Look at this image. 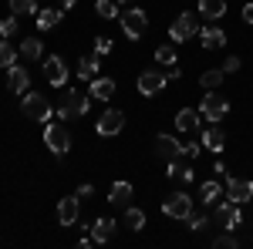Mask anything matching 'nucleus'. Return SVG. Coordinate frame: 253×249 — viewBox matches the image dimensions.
Returning a JSON list of instances; mask_svg holds the SVG:
<instances>
[{"mask_svg":"<svg viewBox=\"0 0 253 249\" xmlns=\"http://www.w3.org/2000/svg\"><path fill=\"white\" fill-rule=\"evenodd\" d=\"M44 145L58 155V158H64V155L71 152V135L64 132V125H47L44 128Z\"/></svg>","mask_w":253,"mask_h":249,"instance_id":"nucleus-5","label":"nucleus"},{"mask_svg":"<svg viewBox=\"0 0 253 249\" xmlns=\"http://www.w3.org/2000/svg\"><path fill=\"white\" fill-rule=\"evenodd\" d=\"M226 199H233L236 206L253 199V182L250 178H226Z\"/></svg>","mask_w":253,"mask_h":249,"instance_id":"nucleus-9","label":"nucleus"},{"mask_svg":"<svg viewBox=\"0 0 253 249\" xmlns=\"http://www.w3.org/2000/svg\"><path fill=\"white\" fill-rule=\"evenodd\" d=\"M112 95H115V81H112V77H95V81H91V98L108 101Z\"/></svg>","mask_w":253,"mask_h":249,"instance_id":"nucleus-23","label":"nucleus"},{"mask_svg":"<svg viewBox=\"0 0 253 249\" xmlns=\"http://www.w3.org/2000/svg\"><path fill=\"white\" fill-rule=\"evenodd\" d=\"M91 192H95V189H91V182H81V185H78V199H88Z\"/></svg>","mask_w":253,"mask_h":249,"instance_id":"nucleus-40","label":"nucleus"},{"mask_svg":"<svg viewBox=\"0 0 253 249\" xmlns=\"http://www.w3.org/2000/svg\"><path fill=\"white\" fill-rule=\"evenodd\" d=\"M118 3H132V0H118Z\"/></svg>","mask_w":253,"mask_h":249,"instance_id":"nucleus-45","label":"nucleus"},{"mask_svg":"<svg viewBox=\"0 0 253 249\" xmlns=\"http://www.w3.org/2000/svg\"><path fill=\"white\" fill-rule=\"evenodd\" d=\"M125 226H128L132 232L145 229V212H142V209H135V206H128V209H125Z\"/></svg>","mask_w":253,"mask_h":249,"instance_id":"nucleus-28","label":"nucleus"},{"mask_svg":"<svg viewBox=\"0 0 253 249\" xmlns=\"http://www.w3.org/2000/svg\"><path fill=\"white\" fill-rule=\"evenodd\" d=\"M175 128H179V132H196V128H199V111L182 108V111L175 115Z\"/></svg>","mask_w":253,"mask_h":249,"instance_id":"nucleus-24","label":"nucleus"},{"mask_svg":"<svg viewBox=\"0 0 253 249\" xmlns=\"http://www.w3.org/2000/svg\"><path fill=\"white\" fill-rule=\"evenodd\" d=\"M156 61H159V64H166V68L179 64V58H175V51H172V44H162V47H156Z\"/></svg>","mask_w":253,"mask_h":249,"instance_id":"nucleus-30","label":"nucleus"},{"mask_svg":"<svg viewBox=\"0 0 253 249\" xmlns=\"http://www.w3.org/2000/svg\"><path fill=\"white\" fill-rule=\"evenodd\" d=\"M193 155H199L196 142H179V158H193Z\"/></svg>","mask_w":253,"mask_h":249,"instance_id":"nucleus-36","label":"nucleus"},{"mask_svg":"<svg viewBox=\"0 0 253 249\" xmlns=\"http://www.w3.org/2000/svg\"><path fill=\"white\" fill-rule=\"evenodd\" d=\"M199 34V20H196V14H189V10H182L179 17L169 24V37H172V44H182V40H189Z\"/></svg>","mask_w":253,"mask_h":249,"instance_id":"nucleus-2","label":"nucleus"},{"mask_svg":"<svg viewBox=\"0 0 253 249\" xmlns=\"http://www.w3.org/2000/svg\"><path fill=\"white\" fill-rule=\"evenodd\" d=\"M186 222H189V229H196V232H203L206 226H210V219H206V215H189Z\"/></svg>","mask_w":253,"mask_h":249,"instance_id":"nucleus-37","label":"nucleus"},{"mask_svg":"<svg viewBox=\"0 0 253 249\" xmlns=\"http://www.w3.org/2000/svg\"><path fill=\"white\" fill-rule=\"evenodd\" d=\"M108 51H112V37H108V34H98V37H95V54H98V58H105Z\"/></svg>","mask_w":253,"mask_h":249,"instance_id":"nucleus-34","label":"nucleus"},{"mask_svg":"<svg viewBox=\"0 0 253 249\" xmlns=\"http://www.w3.org/2000/svg\"><path fill=\"white\" fill-rule=\"evenodd\" d=\"M58 222L64 226V229L78 222V195H64V199L58 202Z\"/></svg>","mask_w":253,"mask_h":249,"instance_id":"nucleus-12","label":"nucleus"},{"mask_svg":"<svg viewBox=\"0 0 253 249\" xmlns=\"http://www.w3.org/2000/svg\"><path fill=\"white\" fill-rule=\"evenodd\" d=\"M17 64V51L10 47V40H0V68H14Z\"/></svg>","mask_w":253,"mask_h":249,"instance_id":"nucleus-29","label":"nucleus"},{"mask_svg":"<svg viewBox=\"0 0 253 249\" xmlns=\"http://www.w3.org/2000/svg\"><path fill=\"white\" fill-rule=\"evenodd\" d=\"M145 27H149V17H145L142 7H132V10L122 14V31H125V37H128V40L145 37Z\"/></svg>","mask_w":253,"mask_h":249,"instance_id":"nucleus-3","label":"nucleus"},{"mask_svg":"<svg viewBox=\"0 0 253 249\" xmlns=\"http://www.w3.org/2000/svg\"><path fill=\"white\" fill-rule=\"evenodd\" d=\"M132 182H115V185H112V192H108V202H112V206H128V202H132Z\"/></svg>","mask_w":253,"mask_h":249,"instance_id":"nucleus-20","label":"nucleus"},{"mask_svg":"<svg viewBox=\"0 0 253 249\" xmlns=\"http://www.w3.org/2000/svg\"><path fill=\"white\" fill-rule=\"evenodd\" d=\"M162 212L169 219H189L193 215V199L186 192H172L169 199H162Z\"/></svg>","mask_w":253,"mask_h":249,"instance_id":"nucleus-6","label":"nucleus"},{"mask_svg":"<svg viewBox=\"0 0 253 249\" xmlns=\"http://www.w3.org/2000/svg\"><path fill=\"white\" fill-rule=\"evenodd\" d=\"M199 111H203V118H210V121H223V118L230 115V101L219 95V91H206V98H203V105H199Z\"/></svg>","mask_w":253,"mask_h":249,"instance_id":"nucleus-4","label":"nucleus"},{"mask_svg":"<svg viewBox=\"0 0 253 249\" xmlns=\"http://www.w3.org/2000/svg\"><path fill=\"white\" fill-rule=\"evenodd\" d=\"M166 81H169V77L162 74V71H142V74H138V91L145 98H152L166 88Z\"/></svg>","mask_w":253,"mask_h":249,"instance_id":"nucleus-11","label":"nucleus"},{"mask_svg":"<svg viewBox=\"0 0 253 249\" xmlns=\"http://www.w3.org/2000/svg\"><path fill=\"white\" fill-rule=\"evenodd\" d=\"M166 77H169V81H179V77H182V71H179V68H169V71H166Z\"/></svg>","mask_w":253,"mask_h":249,"instance_id":"nucleus-41","label":"nucleus"},{"mask_svg":"<svg viewBox=\"0 0 253 249\" xmlns=\"http://www.w3.org/2000/svg\"><path fill=\"white\" fill-rule=\"evenodd\" d=\"M95 10H98V17L112 20V17H118V0H98Z\"/></svg>","mask_w":253,"mask_h":249,"instance_id":"nucleus-31","label":"nucleus"},{"mask_svg":"<svg viewBox=\"0 0 253 249\" xmlns=\"http://www.w3.org/2000/svg\"><path fill=\"white\" fill-rule=\"evenodd\" d=\"M166 175H169V178H175V182H182V185H189V182L196 178V175H193V169H189L186 162H179V158H172V162H169Z\"/></svg>","mask_w":253,"mask_h":249,"instance_id":"nucleus-21","label":"nucleus"},{"mask_svg":"<svg viewBox=\"0 0 253 249\" xmlns=\"http://www.w3.org/2000/svg\"><path fill=\"white\" fill-rule=\"evenodd\" d=\"M20 111L27 118H34V121H47V118L54 115V108H51V101L41 95H24V101H20Z\"/></svg>","mask_w":253,"mask_h":249,"instance_id":"nucleus-7","label":"nucleus"},{"mask_svg":"<svg viewBox=\"0 0 253 249\" xmlns=\"http://www.w3.org/2000/svg\"><path fill=\"white\" fill-rule=\"evenodd\" d=\"M199 195H203V202H216V199L223 195V185H219V182H203Z\"/></svg>","mask_w":253,"mask_h":249,"instance_id":"nucleus-33","label":"nucleus"},{"mask_svg":"<svg viewBox=\"0 0 253 249\" xmlns=\"http://www.w3.org/2000/svg\"><path fill=\"white\" fill-rule=\"evenodd\" d=\"M240 64H243V61L236 58V54H230V58L223 61V74H233V71H240Z\"/></svg>","mask_w":253,"mask_h":249,"instance_id":"nucleus-38","label":"nucleus"},{"mask_svg":"<svg viewBox=\"0 0 253 249\" xmlns=\"http://www.w3.org/2000/svg\"><path fill=\"white\" fill-rule=\"evenodd\" d=\"M7 88H10V95H27V88H31V74H27V68L14 64L10 74H7Z\"/></svg>","mask_w":253,"mask_h":249,"instance_id":"nucleus-13","label":"nucleus"},{"mask_svg":"<svg viewBox=\"0 0 253 249\" xmlns=\"http://www.w3.org/2000/svg\"><path fill=\"white\" fill-rule=\"evenodd\" d=\"M223 68H213V71H203V74H199V84H203V88H206V91H216V88H219V84H223Z\"/></svg>","mask_w":253,"mask_h":249,"instance_id":"nucleus-27","label":"nucleus"},{"mask_svg":"<svg viewBox=\"0 0 253 249\" xmlns=\"http://www.w3.org/2000/svg\"><path fill=\"white\" fill-rule=\"evenodd\" d=\"M223 14H226V0H199V17L219 20Z\"/></svg>","mask_w":253,"mask_h":249,"instance_id":"nucleus-22","label":"nucleus"},{"mask_svg":"<svg viewBox=\"0 0 253 249\" xmlns=\"http://www.w3.org/2000/svg\"><path fill=\"white\" fill-rule=\"evenodd\" d=\"M156 155L166 158V162L179 158V142H175L172 135H156Z\"/></svg>","mask_w":253,"mask_h":249,"instance_id":"nucleus-15","label":"nucleus"},{"mask_svg":"<svg viewBox=\"0 0 253 249\" xmlns=\"http://www.w3.org/2000/svg\"><path fill=\"white\" fill-rule=\"evenodd\" d=\"M122 128H125V115H122V111H115V108H112V111H105V115L98 118V135H118Z\"/></svg>","mask_w":253,"mask_h":249,"instance_id":"nucleus-14","label":"nucleus"},{"mask_svg":"<svg viewBox=\"0 0 253 249\" xmlns=\"http://www.w3.org/2000/svg\"><path fill=\"white\" fill-rule=\"evenodd\" d=\"M203 148H210V152H223V148H226V132H223V128H206V132H203Z\"/></svg>","mask_w":253,"mask_h":249,"instance_id":"nucleus-17","label":"nucleus"},{"mask_svg":"<svg viewBox=\"0 0 253 249\" xmlns=\"http://www.w3.org/2000/svg\"><path fill=\"white\" fill-rule=\"evenodd\" d=\"M88 108H91V98L84 91L64 88V101L58 105V118H81V115H88Z\"/></svg>","mask_w":253,"mask_h":249,"instance_id":"nucleus-1","label":"nucleus"},{"mask_svg":"<svg viewBox=\"0 0 253 249\" xmlns=\"http://www.w3.org/2000/svg\"><path fill=\"white\" fill-rule=\"evenodd\" d=\"M112 236H115V219H108V215L91 226V243H108Z\"/></svg>","mask_w":253,"mask_h":249,"instance_id":"nucleus-19","label":"nucleus"},{"mask_svg":"<svg viewBox=\"0 0 253 249\" xmlns=\"http://www.w3.org/2000/svg\"><path fill=\"white\" fill-rule=\"evenodd\" d=\"M20 27H17V17H7L3 24H0V37H14Z\"/></svg>","mask_w":253,"mask_h":249,"instance_id":"nucleus-35","label":"nucleus"},{"mask_svg":"<svg viewBox=\"0 0 253 249\" xmlns=\"http://www.w3.org/2000/svg\"><path fill=\"white\" fill-rule=\"evenodd\" d=\"M216 175H219V178H230V175H226V165H223V162H216V169H213Z\"/></svg>","mask_w":253,"mask_h":249,"instance_id":"nucleus-43","label":"nucleus"},{"mask_svg":"<svg viewBox=\"0 0 253 249\" xmlns=\"http://www.w3.org/2000/svg\"><path fill=\"white\" fill-rule=\"evenodd\" d=\"M216 246H230V249H236V246H240V243H236L233 236L226 232V236H219V239H216Z\"/></svg>","mask_w":253,"mask_h":249,"instance_id":"nucleus-39","label":"nucleus"},{"mask_svg":"<svg viewBox=\"0 0 253 249\" xmlns=\"http://www.w3.org/2000/svg\"><path fill=\"white\" fill-rule=\"evenodd\" d=\"M14 14H38V0H7Z\"/></svg>","mask_w":253,"mask_h":249,"instance_id":"nucleus-32","label":"nucleus"},{"mask_svg":"<svg viewBox=\"0 0 253 249\" xmlns=\"http://www.w3.org/2000/svg\"><path fill=\"white\" fill-rule=\"evenodd\" d=\"M44 77H47L54 88H64V84H68V68H64V61H61L58 54L44 58Z\"/></svg>","mask_w":253,"mask_h":249,"instance_id":"nucleus-10","label":"nucleus"},{"mask_svg":"<svg viewBox=\"0 0 253 249\" xmlns=\"http://www.w3.org/2000/svg\"><path fill=\"white\" fill-rule=\"evenodd\" d=\"M243 20H247V24H253V3H247V7H243Z\"/></svg>","mask_w":253,"mask_h":249,"instance_id":"nucleus-42","label":"nucleus"},{"mask_svg":"<svg viewBox=\"0 0 253 249\" xmlns=\"http://www.w3.org/2000/svg\"><path fill=\"white\" fill-rule=\"evenodd\" d=\"M61 17H64V10H58V7L38 10V31H54V27L61 24Z\"/></svg>","mask_w":253,"mask_h":249,"instance_id":"nucleus-18","label":"nucleus"},{"mask_svg":"<svg viewBox=\"0 0 253 249\" xmlns=\"http://www.w3.org/2000/svg\"><path fill=\"white\" fill-rule=\"evenodd\" d=\"M199 44H203V47H210V51H216V47H223V44H226V31H219V27L210 24V27H203V31H199Z\"/></svg>","mask_w":253,"mask_h":249,"instance_id":"nucleus-16","label":"nucleus"},{"mask_svg":"<svg viewBox=\"0 0 253 249\" xmlns=\"http://www.w3.org/2000/svg\"><path fill=\"white\" fill-rule=\"evenodd\" d=\"M20 54L31 58V61L44 58V44H41V37H24V40H20Z\"/></svg>","mask_w":253,"mask_h":249,"instance_id":"nucleus-26","label":"nucleus"},{"mask_svg":"<svg viewBox=\"0 0 253 249\" xmlns=\"http://www.w3.org/2000/svg\"><path fill=\"white\" fill-rule=\"evenodd\" d=\"M213 219H216V222H219L226 232H233L236 226L243 222V212H240V206L230 199V202H219V206H216V215H213Z\"/></svg>","mask_w":253,"mask_h":249,"instance_id":"nucleus-8","label":"nucleus"},{"mask_svg":"<svg viewBox=\"0 0 253 249\" xmlns=\"http://www.w3.org/2000/svg\"><path fill=\"white\" fill-rule=\"evenodd\" d=\"M61 3H64V10H71V7H75L78 0H61Z\"/></svg>","mask_w":253,"mask_h":249,"instance_id":"nucleus-44","label":"nucleus"},{"mask_svg":"<svg viewBox=\"0 0 253 249\" xmlns=\"http://www.w3.org/2000/svg\"><path fill=\"white\" fill-rule=\"evenodd\" d=\"M98 68H101V58H98V54H91V58H81V61H78V77H81V81H95Z\"/></svg>","mask_w":253,"mask_h":249,"instance_id":"nucleus-25","label":"nucleus"}]
</instances>
